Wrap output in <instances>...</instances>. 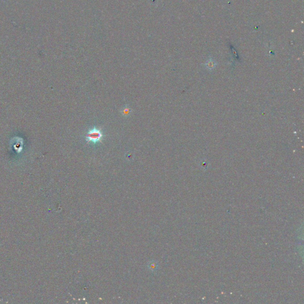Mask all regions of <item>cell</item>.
<instances>
[{
  "instance_id": "6da1fadb",
  "label": "cell",
  "mask_w": 304,
  "mask_h": 304,
  "mask_svg": "<svg viewBox=\"0 0 304 304\" xmlns=\"http://www.w3.org/2000/svg\"><path fill=\"white\" fill-rule=\"evenodd\" d=\"M102 137V134L100 130L97 129H93L89 131L86 134V140L88 142H93L96 143L99 141Z\"/></svg>"
},
{
  "instance_id": "7a4b0ae2",
  "label": "cell",
  "mask_w": 304,
  "mask_h": 304,
  "mask_svg": "<svg viewBox=\"0 0 304 304\" xmlns=\"http://www.w3.org/2000/svg\"><path fill=\"white\" fill-rule=\"evenodd\" d=\"M216 65H217V63L216 62V61L213 60V59H211V58L208 60L206 61V62L205 63V66H206L209 70H212V69L215 68Z\"/></svg>"
}]
</instances>
